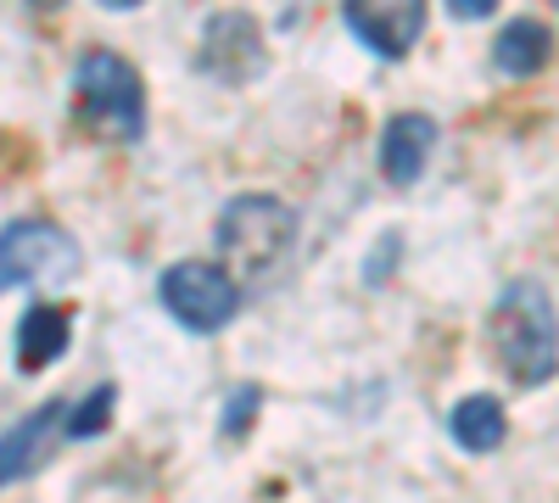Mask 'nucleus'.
<instances>
[{
    "instance_id": "obj_3",
    "label": "nucleus",
    "mask_w": 559,
    "mask_h": 503,
    "mask_svg": "<svg viewBox=\"0 0 559 503\" xmlns=\"http://www.w3.org/2000/svg\"><path fill=\"white\" fill-rule=\"evenodd\" d=\"M73 96L84 123L107 141H140L146 134V84L118 51H90L73 73Z\"/></svg>"
},
{
    "instance_id": "obj_17",
    "label": "nucleus",
    "mask_w": 559,
    "mask_h": 503,
    "mask_svg": "<svg viewBox=\"0 0 559 503\" xmlns=\"http://www.w3.org/2000/svg\"><path fill=\"white\" fill-rule=\"evenodd\" d=\"M554 7H559V0H554Z\"/></svg>"
},
{
    "instance_id": "obj_16",
    "label": "nucleus",
    "mask_w": 559,
    "mask_h": 503,
    "mask_svg": "<svg viewBox=\"0 0 559 503\" xmlns=\"http://www.w3.org/2000/svg\"><path fill=\"white\" fill-rule=\"evenodd\" d=\"M102 7H112V12H129V7H140V0H102Z\"/></svg>"
},
{
    "instance_id": "obj_2",
    "label": "nucleus",
    "mask_w": 559,
    "mask_h": 503,
    "mask_svg": "<svg viewBox=\"0 0 559 503\" xmlns=\"http://www.w3.org/2000/svg\"><path fill=\"white\" fill-rule=\"evenodd\" d=\"M297 247V218L274 196H236L218 213V252L236 268V286H269L280 268L292 263Z\"/></svg>"
},
{
    "instance_id": "obj_10",
    "label": "nucleus",
    "mask_w": 559,
    "mask_h": 503,
    "mask_svg": "<svg viewBox=\"0 0 559 503\" xmlns=\"http://www.w3.org/2000/svg\"><path fill=\"white\" fill-rule=\"evenodd\" d=\"M554 62V34H548V23H537V17H515L498 39H492V68L503 73V79H532V73H543Z\"/></svg>"
},
{
    "instance_id": "obj_11",
    "label": "nucleus",
    "mask_w": 559,
    "mask_h": 503,
    "mask_svg": "<svg viewBox=\"0 0 559 503\" xmlns=\"http://www.w3.org/2000/svg\"><path fill=\"white\" fill-rule=\"evenodd\" d=\"M68 336H73V319L68 308H51V302H39L23 313V325H17V370H45V363H57L68 352Z\"/></svg>"
},
{
    "instance_id": "obj_8",
    "label": "nucleus",
    "mask_w": 559,
    "mask_h": 503,
    "mask_svg": "<svg viewBox=\"0 0 559 503\" xmlns=\"http://www.w3.org/2000/svg\"><path fill=\"white\" fill-rule=\"evenodd\" d=\"M431 146H437V123L426 112H397L381 134V173L392 185H414L431 163Z\"/></svg>"
},
{
    "instance_id": "obj_4",
    "label": "nucleus",
    "mask_w": 559,
    "mask_h": 503,
    "mask_svg": "<svg viewBox=\"0 0 559 503\" xmlns=\"http://www.w3.org/2000/svg\"><path fill=\"white\" fill-rule=\"evenodd\" d=\"M163 308L179 319L185 331H197V336H213V331H224L229 319L241 313V286L229 280L224 268H213V263H202V258H185V263H174L168 274H163Z\"/></svg>"
},
{
    "instance_id": "obj_13",
    "label": "nucleus",
    "mask_w": 559,
    "mask_h": 503,
    "mask_svg": "<svg viewBox=\"0 0 559 503\" xmlns=\"http://www.w3.org/2000/svg\"><path fill=\"white\" fill-rule=\"evenodd\" d=\"M112 403H118V392L112 386H96L79 408H68V436L73 442H84V436H96V431H107V415H112Z\"/></svg>"
},
{
    "instance_id": "obj_1",
    "label": "nucleus",
    "mask_w": 559,
    "mask_h": 503,
    "mask_svg": "<svg viewBox=\"0 0 559 503\" xmlns=\"http://www.w3.org/2000/svg\"><path fill=\"white\" fill-rule=\"evenodd\" d=\"M492 352L521 386H543L559 363V313L548 302V291L537 280H515L503 286L492 319H487Z\"/></svg>"
},
{
    "instance_id": "obj_15",
    "label": "nucleus",
    "mask_w": 559,
    "mask_h": 503,
    "mask_svg": "<svg viewBox=\"0 0 559 503\" xmlns=\"http://www.w3.org/2000/svg\"><path fill=\"white\" fill-rule=\"evenodd\" d=\"M448 12L464 17V23H476V17H492L498 12V0H448Z\"/></svg>"
},
{
    "instance_id": "obj_9",
    "label": "nucleus",
    "mask_w": 559,
    "mask_h": 503,
    "mask_svg": "<svg viewBox=\"0 0 559 503\" xmlns=\"http://www.w3.org/2000/svg\"><path fill=\"white\" fill-rule=\"evenodd\" d=\"M202 62L224 79H247L263 68V39L258 28L241 17V12H224L213 28H207V45H202Z\"/></svg>"
},
{
    "instance_id": "obj_12",
    "label": "nucleus",
    "mask_w": 559,
    "mask_h": 503,
    "mask_svg": "<svg viewBox=\"0 0 559 503\" xmlns=\"http://www.w3.org/2000/svg\"><path fill=\"white\" fill-rule=\"evenodd\" d=\"M448 431H453V442H459L464 453H492V447L503 442V431H509V426H503V403L487 397V392L464 397V403L453 408Z\"/></svg>"
},
{
    "instance_id": "obj_7",
    "label": "nucleus",
    "mask_w": 559,
    "mask_h": 503,
    "mask_svg": "<svg viewBox=\"0 0 559 503\" xmlns=\"http://www.w3.org/2000/svg\"><path fill=\"white\" fill-rule=\"evenodd\" d=\"M62 431H68V403H45V408H34L23 426H12L7 436H0V487L34 476L57 453Z\"/></svg>"
},
{
    "instance_id": "obj_5",
    "label": "nucleus",
    "mask_w": 559,
    "mask_h": 503,
    "mask_svg": "<svg viewBox=\"0 0 559 503\" xmlns=\"http://www.w3.org/2000/svg\"><path fill=\"white\" fill-rule=\"evenodd\" d=\"M73 268H79V247L51 218H17L12 230L0 236V291L68 280Z\"/></svg>"
},
{
    "instance_id": "obj_6",
    "label": "nucleus",
    "mask_w": 559,
    "mask_h": 503,
    "mask_svg": "<svg viewBox=\"0 0 559 503\" xmlns=\"http://www.w3.org/2000/svg\"><path fill=\"white\" fill-rule=\"evenodd\" d=\"M342 17L381 62H403L426 28V0H342Z\"/></svg>"
},
{
    "instance_id": "obj_14",
    "label": "nucleus",
    "mask_w": 559,
    "mask_h": 503,
    "mask_svg": "<svg viewBox=\"0 0 559 503\" xmlns=\"http://www.w3.org/2000/svg\"><path fill=\"white\" fill-rule=\"evenodd\" d=\"M252 408H258V392H236V403H229V420H224V436H241V415H252Z\"/></svg>"
}]
</instances>
